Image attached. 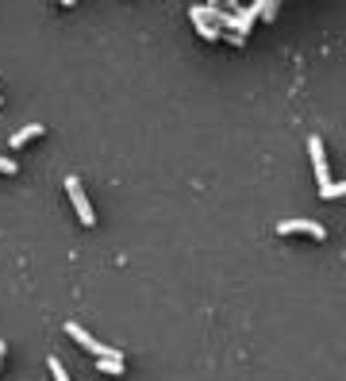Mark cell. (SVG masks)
Masks as SVG:
<instances>
[{
  "instance_id": "obj_1",
  "label": "cell",
  "mask_w": 346,
  "mask_h": 381,
  "mask_svg": "<svg viewBox=\"0 0 346 381\" xmlns=\"http://www.w3.org/2000/svg\"><path fill=\"white\" fill-rule=\"evenodd\" d=\"M66 193H69V200H73V208H77V220H81L85 227H93L96 216H93V205H89V196H85V189H81V177L77 174L66 177Z\"/></svg>"
},
{
  "instance_id": "obj_2",
  "label": "cell",
  "mask_w": 346,
  "mask_h": 381,
  "mask_svg": "<svg viewBox=\"0 0 346 381\" xmlns=\"http://www.w3.org/2000/svg\"><path fill=\"white\" fill-rule=\"evenodd\" d=\"M66 335H69V339H77L81 347H89L93 354H100V358H124V354L115 351V347H104V343H100V339H93V335H89L85 327H81V323H73V320L66 323Z\"/></svg>"
},
{
  "instance_id": "obj_3",
  "label": "cell",
  "mask_w": 346,
  "mask_h": 381,
  "mask_svg": "<svg viewBox=\"0 0 346 381\" xmlns=\"http://www.w3.org/2000/svg\"><path fill=\"white\" fill-rule=\"evenodd\" d=\"M308 154H312V166H316L319 189L331 185V174H327V154H323V139H319V135H308Z\"/></svg>"
},
{
  "instance_id": "obj_4",
  "label": "cell",
  "mask_w": 346,
  "mask_h": 381,
  "mask_svg": "<svg viewBox=\"0 0 346 381\" xmlns=\"http://www.w3.org/2000/svg\"><path fill=\"white\" fill-rule=\"evenodd\" d=\"M277 231H281V235L300 231V235H312V239H327V227H323V224H316V220H281Z\"/></svg>"
},
{
  "instance_id": "obj_5",
  "label": "cell",
  "mask_w": 346,
  "mask_h": 381,
  "mask_svg": "<svg viewBox=\"0 0 346 381\" xmlns=\"http://www.w3.org/2000/svg\"><path fill=\"white\" fill-rule=\"evenodd\" d=\"M38 135H43V124H27V127H19V131H12V150H19L23 143H31Z\"/></svg>"
},
{
  "instance_id": "obj_6",
  "label": "cell",
  "mask_w": 346,
  "mask_h": 381,
  "mask_svg": "<svg viewBox=\"0 0 346 381\" xmlns=\"http://www.w3.org/2000/svg\"><path fill=\"white\" fill-rule=\"evenodd\" d=\"M319 196H323V200H335V196H346V181H331V185H323V189H319Z\"/></svg>"
},
{
  "instance_id": "obj_7",
  "label": "cell",
  "mask_w": 346,
  "mask_h": 381,
  "mask_svg": "<svg viewBox=\"0 0 346 381\" xmlns=\"http://www.w3.org/2000/svg\"><path fill=\"white\" fill-rule=\"evenodd\" d=\"M192 23H196V31H200V39H208V43L220 39V31L211 27V23H204V20H192Z\"/></svg>"
},
{
  "instance_id": "obj_8",
  "label": "cell",
  "mask_w": 346,
  "mask_h": 381,
  "mask_svg": "<svg viewBox=\"0 0 346 381\" xmlns=\"http://www.w3.org/2000/svg\"><path fill=\"white\" fill-rule=\"evenodd\" d=\"M47 366H50V373H54V381H69L66 366H62V362H58V358H54V354H50V358H47Z\"/></svg>"
},
{
  "instance_id": "obj_9",
  "label": "cell",
  "mask_w": 346,
  "mask_h": 381,
  "mask_svg": "<svg viewBox=\"0 0 346 381\" xmlns=\"http://www.w3.org/2000/svg\"><path fill=\"white\" fill-rule=\"evenodd\" d=\"M100 370L104 373H124V358H100Z\"/></svg>"
},
{
  "instance_id": "obj_10",
  "label": "cell",
  "mask_w": 346,
  "mask_h": 381,
  "mask_svg": "<svg viewBox=\"0 0 346 381\" xmlns=\"http://www.w3.org/2000/svg\"><path fill=\"white\" fill-rule=\"evenodd\" d=\"M258 16H266V20H273L277 16V0H262V12Z\"/></svg>"
},
{
  "instance_id": "obj_11",
  "label": "cell",
  "mask_w": 346,
  "mask_h": 381,
  "mask_svg": "<svg viewBox=\"0 0 346 381\" xmlns=\"http://www.w3.org/2000/svg\"><path fill=\"white\" fill-rule=\"evenodd\" d=\"M16 158H4V154H0V174H16Z\"/></svg>"
},
{
  "instance_id": "obj_12",
  "label": "cell",
  "mask_w": 346,
  "mask_h": 381,
  "mask_svg": "<svg viewBox=\"0 0 346 381\" xmlns=\"http://www.w3.org/2000/svg\"><path fill=\"white\" fill-rule=\"evenodd\" d=\"M0 362H4V339H0Z\"/></svg>"
}]
</instances>
